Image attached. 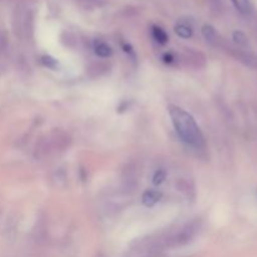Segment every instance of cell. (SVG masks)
I'll return each mask as SVG.
<instances>
[{
  "instance_id": "obj_1",
  "label": "cell",
  "mask_w": 257,
  "mask_h": 257,
  "mask_svg": "<svg viewBox=\"0 0 257 257\" xmlns=\"http://www.w3.org/2000/svg\"><path fill=\"white\" fill-rule=\"evenodd\" d=\"M168 112H170L173 127L182 142L193 148H198V150L205 147V137L196 123L195 118L190 113L177 105H170Z\"/></svg>"
},
{
  "instance_id": "obj_2",
  "label": "cell",
  "mask_w": 257,
  "mask_h": 257,
  "mask_svg": "<svg viewBox=\"0 0 257 257\" xmlns=\"http://www.w3.org/2000/svg\"><path fill=\"white\" fill-rule=\"evenodd\" d=\"M70 138L68 137V135H65L62 131H53L49 136L44 138L42 142L39 143V146L37 145V156L39 157H45V156H49L53 152H62L65 148L69 147Z\"/></svg>"
},
{
  "instance_id": "obj_3",
  "label": "cell",
  "mask_w": 257,
  "mask_h": 257,
  "mask_svg": "<svg viewBox=\"0 0 257 257\" xmlns=\"http://www.w3.org/2000/svg\"><path fill=\"white\" fill-rule=\"evenodd\" d=\"M201 225H202V221L200 218H195L191 222L186 223L182 228H180L177 235L171 240L173 242V245H186V243L190 242L198 233Z\"/></svg>"
},
{
  "instance_id": "obj_4",
  "label": "cell",
  "mask_w": 257,
  "mask_h": 257,
  "mask_svg": "<svg viewBox=\"0 0 257 257\" xmlns=\"http://www.w3.org/2000/svg\"><path fill=\"white\" fill-rule=\"evenodd\" d=\"M161 198H162V192L158 190H147L142 195V202L147 207H153L160 202Z\"/></svg>"
},
{
  "instance_id": "obj_5",
  "label": "cell",
  "mask_w": 257,
  "mask_h": 257,
  "mask_svg": "<svg viewBox=\"0 0 257 257\" xmlns=\"http://www.w3.org/2000/svg\"><path fill=\"white\" fill-rule=\"evenodd\" d=\"M202 35L206 40H207L210 44L212 45H218L220 44V35L216 32L215 28L212 25H203L202 27Z\"/></svg>"
},
{
  "instance_id": "obj_6",
  "label": "cell",
  "mask_w": 257,
  "mask_h": 257,
  "mask_svg": "<svg viewBox=\"0 0 257 257\" xmlns=\"http://www.w3.org/2000/svg\"><path fill=\"white\" fill-rule=\"evenodd\" d=\"M93 48H94V53L99 58H109L113 53L110 45L108 43L103 42V40H95Z\"/></svg>"
},
{
  "instance_id": "obj_7",
  "label": "cell",
  "mask_w": 257,
  "mask_h": 257,
  "mask_svg": "<svg viewBox=\"0 0 257 257\" xmlns=\"http://www.w3.org/2000/svg\"><path fill=\"white\" fill-rule=\"evenodd\" d=\"M175 33L180 38H183V39H188V38L192 37L193 30L190 25L185 24V23H178L175 27Z\"/></svg>"
},
{
  "instance_id": "obj_8",
  "label": "cell",
  "mask_w": 257,
  "mask_h": 257,
  "mask_svg": "<svg viewBox=\"0 0 257 257\" xmlns=\"http://www.w3.org/2000/svg\"><path fill=\"white\" fill-rule=\"evenodd\" d=\"M152 37L153 39L156 40L160 44H166L168 42V35L165 30L161 27H157V25H153L152 27Z\"/></svg>"
},
{
  "instance_id": "obj_9",
  "label": "cell",
  "mask_w": 257,
  "mask_h": 257,
  "mask_svg": "<svg viewBox=\"0 0 257 257\" xmlns=\"http://www.w3.org/2000/svg\"><path fill=\"white\" fill-rule=\"evenodd\" d=\"M233 7L241 13V14H248L251 9L250 0H231Z\"/></svg>"
},
{
  "instance_id": "obj_10",
  "label": "cell",
  "mask_w": 257,
  "mask_h": 257,
  "mask_svg": "<svg viewBox=\"0 0 257 257\" xmlns=\"http://www.w3.org/2000/svg\"><path fill=\"white\" fill-rule=\"evenodd\" d=\"M166 177H167V171L163 170V168H160V170L156 171V173L153 175V183H155L156 186L161 185V183H163V181L166 180Z\"/></svg>"
},
{
  "instance_id": "obj_11",
  "label": "cell",
  "mask_w": 257,
  "mask_h": 257,
  "mask_svg": "<svg viewBox=\"0 0 257 257\" xmlns=\"http://www.w3.org/2000/svg\"><path fill=\"white\" fill-rule=\"evenodd\" d=\"M42 63L43 65L48 67L49 69H55V68H58V62L54 59V58L50 57V55H43Z\"/></svg>"
},
{
  "instance_id": "obj_12",
  "label": "cell",
  "mask_w": 257,
  "mask_h": 257,
  "mask_svg": "<svg viewBox=\"0 0 257 257\" xmlns=\"http://www.w3.org/2000/svg\"><path fill=\"white\" fill-rule=\"evenodd\" d=\"M233 42L238 45H245L247 40H246L245 34L242 32H235L233 33Z\"/></svg>"
}]
</instances>
